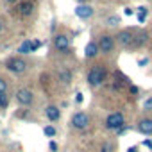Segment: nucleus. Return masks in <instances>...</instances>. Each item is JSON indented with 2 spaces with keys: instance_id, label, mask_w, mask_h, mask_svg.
I'll use <instances>...</instances> for the list:
<instances>
[{
  "instance_id": "nucleus-1",
  "label": "nucleus",
  "mask_w": 152,
  "mask_h": 152,
  "mask_svg": "<svg viewBox=\"0 0 152 152\" xmlns=\"http://www.w3.org/2000/svg\"><path fill=\"white\" fill-rule=\"evenodd\" d=\"M104 81H106V70L102 64H97L88 72V83L91 86H100Z\"/></svg>"
},
{
  "instance_id": "nucleus-2",
  "label": "nucleus",
  "mask_w": 152,
  "mask_h": 152,
  "mask_svg": "<svg viewBox=\"0 0 152 152\" xmlns=\"http://www.w3.org/2000/svg\"><path fill=\"white\" fill-rule=\"evenodd\" d=\"M124 124H125V120H124V115H122V113H111V115L106 116V127L111 129V131L122 129Z\"/></svg>"
},
{
  "instance_id": "nucleus-3",
  "label": "nucleus",
  "mask_w": 152,
  "mask_h": 152,
  "mask_svg": "<svg viewBox=\"0 0 152 152\" xmlns=\"http://www.w3.org/2000/svg\"><path fill=\"white\" fill-rule=\"evenodd\" d=\"M6 68H7L9 72H13V73H23V72L27 70V63H25L23 59L11 57V59H7V63H6Z\"/></svg>"
},
{
  "instance_id": "nucleus-4",
  "label": "nucleus",
  "mask_w": 152,
  "mask_h": 152,
  "mask_svg": "<svg viewBox=\"0 0 152 152\" xmlns=\"http://www.w3.org/2000/svg\"><path fill=\"white\" fill-rule=\"evenodd\" d=\"M72 125L75 129H86L90 125V116L84 113V111H79V113H75L72 116Z\"/></svg>"
},
{
  "instance_id": "nucleus-5",
  "label": "nucleus",
  "mask_w": 152,
  "mask_h": 152,
  "mask_svg": "<svg viewBox=\"0 0 152 152\" xmlns=\"http://www.w3.org/2000/svg\"><path fill=\"white\" fill-rule=\"evenodd\" d=\"M99 50L102 52V54H109V52H113V48H115V39L111 38V36H107V34H104V36H100V39H99Z\"/></svg>"
},
{
  "instance_id": "nucleus-6",
  "label": "nucleus",
  "mask_w": 152,
  "mask_h": 152,
  "mask_svg": "<svg viewBox=\"0 0 152 152\" xmlns=\"http://www.w3.org/2000/svg\"><path fill=\"white\" fill-rule=\"evenodd\" d=\"M54 47H56V50H59V52H66L68 47H70V39H68V36H64V34H57L56 39H54Z\"/></svg>"
},
{
  "instance_id": "nucleus-7",
  "label": "nucleus",
  "mask_w": 152,
  "mask_h": 152,
  "mask_svg": "<svg viewBox=\"0 0 152 152\" xmlns=\"http://www.w3.org/2000/svg\"><path fill=\"white\" fill-rule=\"evenodd\" d=\"M32 91H29V90H25V88H22V90H18L16 91V100L22 104V106H29L31 102H32Z\"/></svg>"
},
{
  "instance_id": "nucleus-8",
  "label": "nucleus",
  "mask_w": 152,
  "mask_h": 152,
  "mask_svg": "<svg viewBox=\"0 0 152 152\" xmlns=\"http://www.w3.org/2000/svg\"><path fill=\"white\" fill-rule=\"evenodd\" d=\"M118 41L122 47H132L134 45V34L129 31H122V32H118Z\"/></svg>"
},
{
  "instance_id": "nucleus-9",
  "label": "nucleus",
  "mask_w": 152,
  "mask_h": 152,
  "mask_svg": "<svg viewBox=\"0 0 152 152\" xmlns=\"http://www.w3.org/2000/svg\"><path fill=\"white\" fill-rule=\"evenodd\" d=\"M138 131L141 134H152V120L150 118H143L141 122H138Z\"/></svg>"
},
{
  "instance_id": "nucleus-10",
  "label": "nucleus",
  "mask_w": 152,
  "mask_h": 152,
  "mask_svg": "<svg viewBox=\"0 0 152 152\" xmlns=\"http://www.w3.org/2000/svg\"><path fill=\"white\" fill-rule=\"evenodd\" d=\"M75 15H77L79 18H90V16L93 15V9H91L90 6H84V4H81L77 9H75Z\"/></svg>"
},
{
  "instance_id": "nucleus-11",
  "label": "nucleus",
  "mask_w": 152,
  "mask_h": 152,
  "mask_svg": "<svg viewBox=\"0 0 152 152\" xmlns=\"http://www.w3.org/2000/svg\"><path fill=\"white\" fill-rule=\"evenodd\" d=\"M45 113H47V118H48L50 122H57L59 116H61V113H59V109H57L56 106H48V107L45 109Z\"/></svg>"
},
{
  "instance_id": "nucleus-12",
  "label": "nucleus",
  "mask_w": 152,
  "mask_h": 152,
  "mask_svg": "<svg viewBox=\"0 0 152 152\" xmlns=\"http://www.w3.org/2000/svg\"><path fill=\"white\" fill-rule=\"evenodd\" d=\"M84 54H86V57H95L99 54V45L95 41H90L86 45V48H84Z\"/></svg>"
},
{
  "instance_id": "nucleus-13",
  "label": "nucleus",
  "mask_w": 152,
  "mask_h": 152,
  "mask_svg": "<svg viewBox=\"0 0 152 152\" xmlns=\"http://www.w3.org/2000/svg\"><path fill=\"white\" fill-rule=\"evenodd\" d=\"M20 15H23V16H29L31 13H32V9H34V6L31 4V2H23V4H20Z\"/></svg>"
},
{
  "instance_id": "nucleus-14",
  "label": "nucleus",
  "mask_w": 152,
  "mask_h": 152,
  "mask_svg": "<svg viewBox=\"0 0 152 152\" xmlns=\"http://www.w3.org/2000/svg\"><path fill=\"white\" fill-rule=\"evenodd\" d=\"M147 39H148L147 32H140V34L134 36V45H136V47H143V45L147 43Z\"/></svg>"
},
{
  "instance_id": "nucleus-15",
  "label": "nucleus",
  "mask_w": 152,
  "mask_h": 152,
  "mask_svg": "<svg viewBox=\"0 0 152 152\" xmlns=\"http://www.w3.org/2000/svg\"><path fill=\"white\" fill-rule=\"evenodd\" d=\"M18 52H20V54H31V52H32V41H31V39H25V41L20 45Z\"/></svg>"
},
{
  "instance_id": "nucleus-16",
  "label": "nucleus",
  "mask_w": 152,
  "mask_h": 152,
  "mask_svg": "<svg viewBox=\"0 0 152 152\" xmlns=\"http://www.w3.org/2000/svg\"><path fill=\"white\" fill-rule=\"evenodd\" d=\"M59 79H61V83L70 84V83H72V72H70V70H63V72L59 73Z\"/></svg>"
},
{
  "instance_id": "nucleus-17",
  "label": "nucleus",
  "mask_w": 152,
  "mask_h": 152,
  "mask_svg": "<svg viewBox=\"0 0 152 152\" xmlns=\"http://www.w3.org/2000/svg\"><path fill=\"white\" fill-rule=\"evenodd\" d=\"M7 104H9L7 95H6V93H0V109H6V107H7Z\"/></svg>"
},
{
  "instance_id": "nucleus-18",
  "label": "nucleus",
  "mask_w": 152,
  "mask_h": 152,
  "mask_svg": "<svg viewBox=\"0 0 152 152\" xmlns=\"http://www.w3.org/2000/svg\"><path fill=\"white\" fill-rule=\"evenodd\" d=\"M43 132H45V136H48V138H54V136H56V129H54L52 125H47V127L43 129Z\"/></svg>"
},
{
  "instance_id": "nucleus-19",
  "label": "nucleus",
  "mask_w": 152,
  "mask_h": 152,
  "mask_svg": "<svg viewBox=\"0 0 152 152\" xmlns=\"http://www.w3.org/2000/svg\"><path fill=\"white\" fill-rule=\"evenodd\" d=\"M118 22H120L118 16H109L107 18V25H118Z\"/></svg>"
},
{
  "instance_id": "nucleus-20",
  "label": "nucleus",
  "mask_w": 152,
  "mask_h": 152,
  "mask_svg": "<svg viewBox=\"0 0 152 152\" xmlns=\"http://www.w3.org/2000/svg\"><path fill=\"white\" fill-rule=\"evenodd\" d=\"M7 91V83L4 79H0V93H6Z\"/></svg>"
},
{
  "instance_id": "nucleus-21",
  "label": "nucleus",
  "mask_w": 152,
  "mask_h": 152,
  "mask_svg": "<svg viewBox=\"0 0 152 152\" xmlns=\"http://www.w3.org/2000/svg\"><path fill=\"white\" fill-rule=\"evenodd\" d=\"M100 152H111V147H109L107 143H104V145H102V148H100Z\"/></svg>"
},
{
  "instance_id": "nucleus-22",
  "label": "nucleus",
  "mask_w": 152,
  "mask_h": 152,
  "mask_svg": "<svg viewBox=\"0 0 152 152\" xmlns=\"http://www.w3.org/2000/svg\"><path fill=\"white\" fill-rule=\"evenodd\" d=\"M41 47V41H32V52L36 50V48H39Z\"/></svg>"
},
{
  "instance_id": "nucleus-23",
  "label": "nucleus",
  "mask_w": 152,
  "mask_h": 152,
  "mask_svg": "<svg viewBox=\"0 0 152 152\" xmlns=\"http://www.w3.org/2000/svg\"><path fill=\"white\" fill-rule=\"evenodd\" d=\"M48 147H50V150H52V152H56V150H57V145H56L54 141H50V143H48Z\"/></svg>"
},
{
  "instance_id": "nucleus-24",
  "label": "nucleus",
  "mask_w": 152,
  "mask_h": 152,
  "mask_svg": "<svg viewBox=\"0 0 152 152\" xmlns=\"http://www.w3.org/2000/svg\"><path fill=\"white\" fill-rule=\"evenodd\" d=\"M143 145H145L147 148H150V150H152V141H150V140H145V141H143Z\"/></svg>"
},
{
  "instance_id": "nucleus-25",
  "label": "nucleus",
  "mask_w": 152,
  "mask_h": 152,
  "mask_svg": "<svg viewBox=\"0 0 152 152\" xmlns=\"http://www.w3.org/2000/svg\"><path fill=\"white\" fill-rule=\"evenodd\" d=\"M150 107H152V99L145 100V109H150Z\"/></svg>"
},
{
  "instance_id": "nucleus-26",
  "label": "nucleus",
  "mask_w": 152,
  "mask_h": 152,
  "mask_svg": "<svg viewBox=\"0 0 152 152\" xmlns=\"http://www.w3.org/2000/svg\"><path fill=\"white\" fill-rule=\"evenodd\" d=\"M75 100H77V102L81 104V102L84 100V97H83V93H77V97H75Z\"/></svg>"
},
{
  "instance_id": "nucleus-27",
  "label": "nucleus",
  "mask_w": 152,
  "mask_h": 152,
  "mask_svg": "<svg viewBox=\"0 0 152 152\" xmlns=\"http://www.w3.org/2000/svg\"><path fill=\"white\" fill-rule=\"evenodd\" d=\"M138 20H140V22H143V20H145V15H141V13H140V15H138Z\"/></svg>"
},
{
  "instance_id": "nucleus-28",
  "label": "nucleus",
  "mask_w": 152,
  "mask_h": 152,
  "mask_svg": "<svg viewBox=\"0 0 152 152\" xmlns=\"http://www.w3.org/2000/svg\"><path fill=\"white\" fill-rule=\"evenodd\" d=\"M4 31V23H2V20H0V32Z\"/></svg>"
},
{
  "instance_id": "nucleus-29",
  "label": "nucleus",
  "mask_w": 152,
  "mask_h": 152,
  "mask_svg": "<svg viewBox=\"0 0 152 152\" xmlns=\"http://www.w3.org/2000/svg\"><path fill=\"white\" fill-rule=\"evenodd\" d=\"M127 152H136V148H134V147H131V148H129Z\"/></svg>"
},
{
  "instance_id": "nucleus-30",
  "label": "nucleus",
  "mask_w": 152,
  "mask_h": 152,
  "mask_svg": "<svg viewBox=\"0 0 152 152\" xmlns=\"http://www.w3.org/2000/svg\"><path fill=\"white\" fill-rule=\"evenodd\" d=\"M81 2H86V0H81Z\"/></svg>"
}]
</instances>
